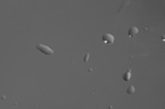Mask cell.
Listing matches in <instances>:
<instances>
[{"label":"cell","instance_id":"cell-2","mask_svg":"<svg viewBox=\"0 0 165 109\" xmlns=\"http://www.w3.org/2000/svg\"><path fill=\"white\" fill-rule=\"evenodd\" d=\"M102 40H103V42H105V44L111 45L114 43L115 37L111 35V34L105 33V34H104V35H102Z\"/></svg>","mask_w":165,"mask_h":109},{"label":"cell","instance_id":"cell-4","mask_svg":"<svg viewBox=\"0 0 165 109\" xmlns=\"http://www.w3.org/2000/svg\"><path fill=\"white\" fill-rule=\"evenodd\" d=\"M130 77H131V70H127L123 74L122 78H123L124 81H129L130 79Z\"/></svg>","mask_w":165,"mask_h":109},{"label":"cell","instance_id":"cell-6","mask_svg":"<svg viewBox=\"0 0 165 109\" xmlns=\"http://www.w3.org/2000/svg\"><path fill=\"white\" fill-rule=\"evenodd\" d=\"M87 57H89V54H88V55H86V56H85V59H84V62H86V61H87Z\"/></svg>","mask_w":165,"mask_h":109},{"label":"cell","instance_id":"cell-3","mask_svg":"<svg viewBox=\"0 0 165 109\" xmlns=\"http://www.w3.org/2000/svg\"><path fill=\"white\" fill-rule=\"evenodd\" d=\"M138 27H131L129 29V32H128V34H129V36H131V37H133V36H135L136 35H138Z\"/></svg>","mask_w":165,"mask_h":109},{"label":"cell","instance_id":"cell-5","mask_svg":"<svg viewBox=\"0 0 165 109\" xmlns=\"http://www.w3.org/2000/svg\"><path fill=\"white\" fill-rule=\"evenodd\" d=\"M126 93L127 94H134V93H135V87H134L133 86H129V87L126 89Z\"/></svg>","mask_w":165,"mask_h":109},{"label":"cell","instance_id":"cell-1","mask_svg":"<svg viewBox=\"0 0 165 109\" xmlns=\"http://www.w3.org/2000/svg\"><path fill=\"white\" fill-rule=\"evenodd\" d=\"M36 49L38 51H39L40 53L44 54V55H47V56H51V55H53V50L51 49L49 47L47 46H43V45H37L36 46Z\"/></svg>","mask_w":165,"mask_h":109}]
</instances>
